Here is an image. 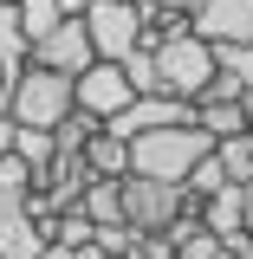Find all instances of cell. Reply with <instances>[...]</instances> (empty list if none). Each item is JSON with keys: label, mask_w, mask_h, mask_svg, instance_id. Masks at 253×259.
<instances>
[{"label": "cell", "mask_w": 253, "mask_h": 259, "mask_svg": "<svg viewBox=\"0 0 253 259\" xmlns=\"http://www.w3.org/2000/svg\"><path fill=\"white\" fill-rule=\"evenodd\" d=\"M85 162H91V175H130V136H117L111 123H97L91 136H85Z\"/></svg>", "instance_id": "cell-10"}, {"label": "cell", "mask_w": 253, "mask_h": 259, "mask_svg": "<svg viewBox=\"0 0 253 259\" xmlns=\"http://www.w3.org/2000/svg\"><path fill=\"white\" fill-rule=\"evenodd\" d=\"M0 110L13 117V123H32V130H52L71 110V78L52 71V65H20L13 78H7V91H0Z\"/></svg>", "instance_id": "cell-2"}, {"label": "cell", "mask_w": 253, "mask_h": 259, "mask_svg": "<svg viewBox=\"0 0 253 259\" xmlns=\"http://www.w3.org/2000/svg\"><path fill=\"white\" fill-rule=\"evenodd\" d=\"M39 259H111V253H104L97 240H85V246H46Z\"/></svg>", "instance_id": "cell-17"}, {"label": "cell", "mask_w": 253, "mask_h": 259, "mask_svg": "<svg viewBox=\"0 0 253 259\" xmlns=\"http://www.w3.org/2000/svg\"><path fill=\"white\" fill-rule=\"evenodd\" d=\"M214 136L195 123H156V130H136L130 136V175H156V182H182L195 168V156H208Z\"/></svg>", "instance_id": "cell-1"}, {"label": "cell", "mask_w": 253, "mask_h": 259, "mask_svg": "<svg viewBox=\"0 0 253 259\" xmlns=\"http://www.w3.org/2000/svg\"><path fill=\"white\" fill-rule=\"evenodd\" d=\"M195 221L208 227V233H240V182H221V188L214 194H201V201H195Z\"/></svg>", "instance_id": "cell-11"}, {"label": "cell", "mask_w": 253, "mask_h": 259, "mask_svg": "<svg viewBox=\"0 0 253 259\" xmlns=\"http://www.w3.org/2000/svg\"><path fill=\"white\" fill-rule=\"evenodd\" d=\"M26 59L32 65H52V71H65V78L85 71V65H91V32H85V20H78V13L52 20L39 39H26Z\"/></svg>", "instance_id": "cell-7"}, {"label": "cell", "mask_w": 253, "mask_h": 259, "mask_svg": "<svg viewBox=\"0 0 253 259\" xmlns=\"http://www.w3.org/2000/svg\"><path fill=\"white\" fill-rule=\"evenodd\" d=\"M214 162H221V175H227V182H247V175H253V130L214 136Z\"/></svg>", "instance_id": "cell-12"}, {"label": "cell", "mask_w": 253, "mask_h": 259, "mask_svg": "<svg viewBox=\"0 0 253 259\" xmlns=\"http://www.w3.org/2000/svg\"><path fill=\"white\" fill-rule=\"evenodd\" d=\"M78 20H85V32H91V59H117V65H124L130 52L143 46L136 0H91Z\"/></svg>", "instance_id": "cell-4"}, {"label": "cell", "mask_w": 253, "mask_h": 259, "mask_svg": "<svg viewBox=\"0 0 253 259\" xmlns=\"http://www.w3.org/2000/svg\"><path fill=\"white\" fill-rule=\"evenodd\" d=\"M26 188H32V162L20 149H7L0 156V194H26Z\"/></svg>", "instance_id": "cell-16"}, {"label": "cell", "mask_w": 253, "mask_h": 259, "mask_svg": "<svg viewBox=\"0 0 253 259\" xmlns=\"http://www.w3.org/2000/svg\"><path fill=\"white\" fill-rule=\"evenodd\" d=\"M7 78H13V71H7V65H0V91H7Z\"/></svg>", "instance_id": "cell-22"}, {"label": "cell", "mask_w": 253, "mask_h": 259, "mask_svg": "<svg viewBox=\"0 0 253 259\" xmlns=\"http://www.w3.org/2000/svg\"><path fill=\"white\" fill-rule=\"evenodd\" d=\"M85 7H91V0H59V13H85Z\"/></svg>", "instance_id": "cell-21"}, {"label": "cell", "mask_w": 253, "mask_h": 259, "mask_svg": "<svg viewBox=\"0 0 253 259\" xmlns=\"http://www.w3.org/2000/svg\"><path fill=\"white\" fill-rule=\"evenodd\" d=\"M201 39H234V46H253V0H201L189 20Z\"/></svg>", "instance_id": "cell-8"}, {"label": "cell", "mask_w": 253, "mask_h": 259, "mask_svg": "<svg viewBox=\"0 0 253 259\" xmlns=\"http://www.w3.org/2000/svg\"><path fill=\"white\" fill-rule=\"evenodd\" d=\"M130 97H136V91H130V78H124V65H117V59H91L85 71H71V104L91 110L97 123H111Z\"/></svg>", "instance_id": "cell-6"}, {"label": "cell", "mask_w": 253, "mask_h": 259, "mask_svg": "<svg viewBox=\"0 0 253 259\" xmlns=\"http://www.w3.org/2000/svg\"><path fill=\"white\" fill-rule=\"evenodd\" d=\"M150 59H156V84H162L169 97H189V104L201 97V84L214 78V46H208L195 26L156 39V46H150Z\"/></svg>", "instance_id": "cell-3"}, {"label": "cell", "mask_w": 253, "mask_h": 259, "mask_svg": "<svg viewBox=\"0 0 253 259\" xmlns=\"http://www.w3.org/2000/svg\"><path fill=\"white\" fill-rule=\"evenodd\" d=\"M13 149L32 162V182H39V168H46V156H52V130H32V123H13Z\"/></svg>", "instance_id": "cell-15"}, {"label": "cell", "mask_w": 253, "mask_h": 259, "mask_svg": "<svg viewBox=\"0 0 253 259\" xmlns=\"http://www.w3.org/2000/svg\"><path fill=\"white\" fill-rule=\"evenodd\" d=\"M156 7H169V13H182V20H195V7H201V0H156Z\"/></svg>", "instance_id": "cell-19"}, {"label": "cell", "mask_w": 253, "mask_h": 259, "mask_svg": "<svg viewBox=\"0 0 253 259\" xmlns=\"http://www.w3.org/2000/svg\"><path fill=\"white\" fill-rule=\"evenodd\" d=\"M0 65L7 71L26 65V39H20V20H13V0H0Z\"/></svg>", "instance_id": "cell-14"}, {"label": "cell", "mask_w": 253, "mask_h": 259, "mask_svg": "<svg viewBox=\"0 0 253 259\" xmlns=\"http://www.w3.org/2000/svg\"><path fill=\"white\" fill-rule=\"evenodd\" d=\"M7 149H13V117L0 110V156H7Z\"/></svg>", "instance_id": "cell-20"}, {"label": "cell", "mask_w": 253, "mask_h": 259, "mask_svg": "<svg viewBox=\"0 0 253 259\" xmlns=\"http://www.w3.org/2000/svg\"><path fill=\"white\" fill-rule=\"evenodd\" d=\"M13 20H20V39H39V32L52 26V20H65L59 0H13Z\"/></svg>", "instance_id": "cell-13"}, {"label": "cell", "mask_w": 253, "mask_h": 259, "mask_svg": "<svg viewBox=\"0 0 253 259\" xmlns=\"http://www.w3.org/2000/svg\"><path fill=\"white\" fill-rule=\"evenodd\" d=\"M117 194H124V221L136 227V233H162V227L189 207L182 182H156V175H124Z\"/></svg>", "instance_id": "cell-5"}, {"label": "cell", "mask_w": 253, "mask_h": 259, "mask_svg": "<svg viewBox=\"0 0 253 259\" xmlns=\"http://www.w3.org/2000/svg\"><path fill=\"white\" fill-rule=\"evenodd\" d=\"M39 253H46V240L32 227L26 201L20 194H0V259H39Z\"/></svg>", "instance_id": "cell-9"}, {"label": "cell", "mask_w": 253, "mask_h": 259, "mask_svg": "<svg viewBox=\"0 0 253 259\" xmlns=\"http://www.w3.org/2000/svg\"><path fill=\"white\" fill-rule=\"evenodd\" d=\"M240 227H253V175L240 182Z\"/></svg>", "instance_id": "cell-18"}]
</instances>
